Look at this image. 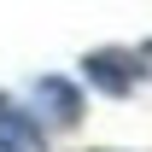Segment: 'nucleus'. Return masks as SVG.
<instances>
[{
    "mask_svg": "<svg viewBox=\"0 0 152 152\" xmlns=\"http://www.w3.org/2000/svg\"><path fill=\"white\" fill-rule=\"evenodd\" d=\"M82 76L94 82L99 94L123 99V94H134V82L146 76V64H140V53H129V47H99V53L82 58Z\"/></svg>",
    "mask_w": 152,
    "mask_h": 152,
    "instance_id": "f257e3e1",
    "label": "nucleus"
},
{
    "mask_svg": "<svg viewBox=\"0 0 152 152\" xmlns=\"http://www.w3.org/2000/svg\"><path fill=\"white\" fill-rule=\"evenodd\" d=\"M0 152H47L41 117L23 111L18 99H6V94H0Z\"/></svg>",
    "mask_w": 152,
    "mask_h": 152,
    "instance_id": "f03ea898",
    "label": "nucleus"
},
{
    "mask_svg": "<svg viewBox=\"0 0 152 152\" xmlns=\"http://www.w3.org/2000/svg\"><path fill=\"white\" fill-rule=\"evenodd\" d=\"M35 105L47 111L53 129H76V123H82V94H76L64 76H41L35 82Z\"/></svg>",
    "mask_w": 152,
    "mask_h": 152,
    "instance_id": "7ed1b4c3",
    "label": "nucleus"
}]
</instances>
